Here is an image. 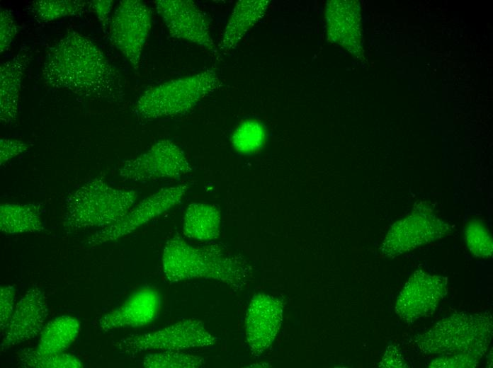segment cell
Instances as JSON below:
<instances>
[{"instance_id": "obj_1", "label": "cell", "mask_w": 493, "mask_h": 368, "mask_svg": "<svg viewBox=\"0 0 493 368\" xmlns=\"http://www.w3.org/2000/svg\"><path fill=\"white\" fill-rule=\"evenodd\" d=\"M42 75L51 87L91 99L115 101L123 94L120 75L84 35L67 33L46 52Z\"/></svg>"}, {"instance_id": "obj_2", "label": "cell", "mask_w": 493, "mask_h": 368, "mask_svg": "<svg viewBox=\"0 0 493 368\" xmlns=\"http://www.w3.org/2000/svg\"><path fill=\"white\" fill-rule=\"evenodd\" d=\"M162 267L166 280L171 282L203 278L238 287L246 276L241 263L217 247L193 246L177 236L165 244Z\"/></svg>"}, {"instance_id": "obj_3", "label": "cell", "mask_w": 493, "mask_h": 368, "mask_svg": "<svg viewBox=\"0 0 493 368\" xmlns=\"http://www.w3.org/2000/svg\"><path fill=\"white\" fill-rule=\"evenodd\" d=\"M137 198L133 190L115 188L101 178H92L66 199L64 226L71 231L108 226L120 220Z\"/></svg>"}, {"instance_id": "obj_4", "label": "cell", "mask_w": 493, "mask_h": 368, "mask_svg": "<svg viewBox=\"0 0 493 368\" xmlns=\"http://www.w3.org/2000/svg\"><path fill=\"white\" fill-rule=\"evenodd\" d=\"M489 312H459L437 322L414 338L418 349L426 355L463 354L481 359L489 347L493 333Z\"/></svg>"}, {"instance_id": "obj_5", "label": "cell", "mask_w": 493, "mask_h": 368, "mask_svg": "<svg viewBox=\"0 0 493 368\" xmlns=\"http://www.w3.org/2000/svg\"><path fill=\"white\" fill-rule=\"evenodd\" d=\"M212 69L172 79L145 91L134 110L144 119L172 117L188 112L220 87Z\"/></svg>"}, {"instance_id": "obj_6", "label": "cell", "mask_w": 493, "mask_h": 368, "mask_svg": "<svg viewBox=\"0 0 493 368\" xmlns=\"http://www.w3.org/2000/svg\"><path fill=\"white\" fill-rule=\"evenodd\" d=\"M216 338L197 319H183L159 330L128 335L115 343L120 352L135 355L144 352L181 351L207 347L215 344Z\"/></svg>"}, {"instance_id": "obj_7", "label": "cell", "mask_w": 493, "mask_h": 368, "mask_svg": "<svg viewBox=\"0 0 493 368\" xmlns=\"http://www.w3.org/2000/svg\"><path fill=\"white\" fill-rule=\"evenodd\" d=\"M184 151L175 143L162 139L140 156L125 161L120 176L133 182L162 178H177L191 172Z\"/></svg>"}, {"instance_id": "obj_8", "label": "cell", "mask_w": 493, "mask_h": 368, "mask_svg": "<svg viewBox=\"0 0 493 368\" xmlns=\"http://www.w3.org/2000/svg\"><path fill=\"white\" fill-rule=\"evenodd\" d=\"M151 26V11L139 0L121 1L112 16L111 41L136 70L140 67Z\"/></svg>"}, {"instance_id": "obj_9", "label": "cell", "mask_w": 493, "mask_h": 368, "mask_svg": "<svg viewBox=\"0 0 493 368\" xmlns=\"http://www.w3.org/2000/svg\"><path fill=\"white\" fill-rule=\"evenodd\" d=\"M188 188L186 184L161 188L132 207L120 220L93 234L87 245L96 247L130 234L179 203Z\"/></svg>"}, {"instance_id": "obj_10", "label": "cell", "mask_w": 493, "mask_h": 368, "mask_svg": "<svg viewBox=\"0 0 493 368\" xmlns=\"http://www.w3.org/2000/svg\"><path fill=\"white\" fill-rule=\"evenodd\" d=\"M450 230L448 224L431 212H414L391 226L382 244L381 253L386 257L395 258L440 239Z\"/></svg>"}, {"instance_id": "obj_11", "label": "cell", "mask_w": 493, "mask_h": 368, "mask_svg": "<svg viewBox=\"0 0 493 368\" xmlns=\"http://www.w3.org/2000/svg\"><path fill=\"white\" fill-rule=\"evenodd\" d=\"M154 5L173 37L197 45L210 52H217L207 18L193 1L157 0Z\"/></svg>"}, {"instance_id": "obj_12", "label": "cell", "mask_w": 493, "mask_h": 368, "mask_svg": "<svg viewBox=\"0 0 493 368\" xmlns=\"http://www.w3.org/2000/svg\"><path fill=\"white\" fill-rule=\"evenodd\" d=\"M448 292V278L415 271L397 297L395 311L407 323L432 314Z\"/></svg>"}, {"instance_id": "obj_13", "label": "cell", "mask_w": 493, "mask_h": 368, "mask_svg": "<svg viewBox=\"0 0 493 368\" xmlns=\"http://www.w3.org/2000/svg\"><path fill=\"white\" fill-rule=\"evenodd\" d=\"M47 316L48 306L43 292L37 286L30 287L17 301L8 326L1 334V352L40 334Z\"/></svg>"}, {"instance_id": "obj_14", "label": "cell", "mask_w": 493, "mask_h": 368, "mask_svg": "<svg viewBox=\"0 0 493 368\" xmlns=\"http://www.w3.org/2000/svg\"><path fill=\"white\" fill-rule=\"evenodd\" d=\"M282 303L259 293L253 297L245 318V334L252 355L259 356L273 342L282 321Z\"/></svg>"}, {"instance_id": "obj_15", "label": "cell", "mask_w": 493, "mask_h": 368, "mask_svg": "<svg viewBox=\"0 0 493 368\" xmlns=\"http://www.w3.org/2000/svg\"><path fill=\"white\" fill-rule=\"evenodd\" d=\"M162 306L159 294L152 288H143L134 292L115 309L104 314L98 321L101 330L142 327L153 321Z\"/></svg>"}, {"instance_id": "obj_16", "label": "cell", "mask_w": 493, "mask_h": 368, "mask_svg": "<svg viewBox=\"0 0 493 368\" xmlns=\"http://www.w3.org/2000/svg\"><path fill=\"white\" fill-rule=\"evenodd\" d=\"M31 55L21 52L4 62L0 67V120L11 124L16 119L21 85Z\"/></svg>"}, {"instance_id": "obj_17", "label": "cell", "mask_w": 493, "mask_h": 368, "mask_svg": "<svg viewBox=\"0 0 493 368\" xmlns=\"http://www.w3.org/2000/svg\"><path fill=\"white\" fill-rule=\"evenodd\" d=\"M328 8V25L331 37L349 50L353 54L361 47V24L359 10L354 1H332Z\"/></svg>"}, {"instance_id": "obj_18", "label": "cell", "mask_w": 493, "mask_h": 368, "mask_svg": "<svg viewBox=\"0 0 493 368\" xmlns=\"http://www.w3.org/2000/svg\"><path fill=\"white\" fill-rule=\"evenodd\" d=\"M268 1L243 0L237 2L225 27L220 49L234 48L248 30L264 15Z\"/></svg>"}, {"instance_id": "obj_19", "label": "cell", "mask_w": 493, "mask_h": 368, "mask_svg": "<svg viewBox=\"0 0 493 368\" xmlns=\"http://www.w3.org/2000/svg\"><path fill=\"white\" fill-rule=\"evenodd\" d=\"M220 212L213 205L191 203L186 212L183 232L187 237L200 241H210L220 234Z\"/></svg>"}, {"instance_id": "obj_20", "label": "cell", "mask_w": 493, "mask_h": 368, "mask_svg": "<svg viewBox=\"0 0 493 368\" xmlns=\"http://www.w3.org/2000/svg\"><path fill=\"white\" fill-rule=\"evenodd\" d=\"M79 321L69 315H62L49 321L40 333L35 352L40 355L62 353L78 337Z\"/></svg>"}, {"instance_id": "obj_21", "label": "cell", "mask_w": 493, "mask_h": 368, "mask_svg": "<svg viewBox=\"0 0 493 368\" xmlns=\"http://www.w3.org/2000/svg\"><path fill=\"white\" fill-rule=\"evenodd\" d=\"M0 229L5 234L39 232L43 224L35 206L19 203L0 205Z\"/></svg>"}, {"instance_id": "obj_22", "label": "cell", "mask_w": 493, "mask_h": 368, "mask_svg": "<svg viewBox=\"0 0 493 368\" xmlns=\"http://www.w3.org/2000/svg\"><path fill=\"white\" fill-rule=\"evenodd\" d=\"M28 8L38 20L48 22L79 15L89 8V4L78 0H38L32 1Z\"/></svg>"}, {"instance_id": "obj_23", "label": "cell", "mask_w": 493, "mask_h": 368, "mask_svg": "<svg viewBox=\"0 0 493 368\" xmlns=\"http://www.w3.org/2000/svg\"><path fill=\"white\" fill-rule=\"evenodd\" d=\"M18 360L27 368H81L84 364L76 356L69 353L40 355L35 350L28 348L18 354Z\"/></svg>"}, {"instance_id": "obj_24", "label": "cell", "mask_w": 493, "mask_h": 368, "mask_svg": "<svg viewBox=\"0 0 493 368\" xmlns=\"http://www.w3.org/2000/svg\"><path fill=\"white\" fill-rule=\"evenodd\" d=\"M206 363L204 357L181 351H159L148 354L142 361L147 368H199Z\"/></svg>"}, {"instance_id": "obj_25", "label": "cell", "mask_w": 493, "mask_h": 368, "mask_svg": "<svg viewBox=\"0 0 493 368\" xmlns=\"http://www.w3.org/2000/svg\"><path fill=\"white\" fill-rule=\"evenodd\" d=\"M265 132L263 126L254 120L241 123L234 132L232 142L234 147L242 152H251L263 144Z\"/></svg>"}, {"instance_id": "obj_26", "label": "cell", "mask_w": 493, "mask_h": 368, "mask_svg": "<svg viewBox=\"0 0 493 368\" xmlns=\"http://www.w3.org/2000/svg\"><path fill=\"white\" fill-rule=\"evenodd\" d=\"M465 235L468 247L475 257L489 258L492 256V238L483 224L472 221L467 226Z\"/></svg>"}, {"instance_id": "obj_27", "label": "cell", "mask_w": 493, "mask_h": 368, "mask_svg": "<svg viewBox=\"0 0 493 368\" xmlns=\"http://www.w3.org/2000/svg\"><path fill=\"white\" fill-rule=\"evenodd\" d=\"M480 359L463 354L443 355L434 359L429 365L431 368H475Z\"/></svg>"}, {"instance_id": "obj_28", "label": "cell", "mask_w": 493, "mask_h": 368, "mask_svg": "<svg viewBox=\"0 0 493 368\" xmlns=\"http://www.w3.org/2000/svg\"><path fill=\"white\" fill-rule=\"evenodd\" d=\"M16 292L11 285L1 287L0 297V328L4 332L13 316L16 305Z\"/></svg>"}, {"instance_id": "obj_29", "label": "cell", "mask_w": 493, "mask_h": 368, "mask_svg": "<svg viewBox=\"0 0 493 368\" xmlns=\"http://www.w3.org/2000/svg\"><path fill=\"white\" fill-rule=\"evenodd\" d=\"M17 33V25L12 14L8 10L0 13V44L1 53L8 49Z\"/></svg>"}, {"instance_id": "obj_30", "label": "cell", "mask_w": 493, "mask_h": 368, "mask_svg": "<svg viewBox=\"0 0 493 368\" xmlns=\"http://www.w3.org/2000/svg\"><path fill=\"white\" fill-rule=\"evenodd\" d=\"M27 149L28 145L23 141L14 139L1 138L0 139L1 166L21 154Z\"/></svg>"}, {"instance_id": "obj_31", "label": "cell", "mask_w": 493, "mask_h": 368, "mask_svg": "<svg viewBox=\"0 0 493 368\" xmlns=\"http://www.w3.org/2000/svg\"><path fill=\"white\" fill-rule=\"evenodd\" d=\"M383 368H405L408 367L402 353L394 345H390L379 364Z\"/></svg>"}, {"instance_id": "obj_32", "label": "cell", "mask_w": 493, "mask_h": 368, "mask_svg": "<svg viewBox=\"0 0 493 368\" xmlns=\"http://www.w3.org/2000/svg\"><path fill=\"white\" fill-rule=\"evenodd\" d=\"M89 8L98 16L101 22L106 24L113 6V1L98 0L89 1Z\"/></svg>"}]
</instances>
